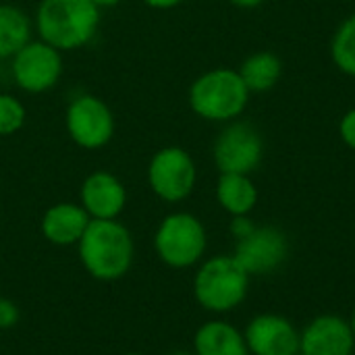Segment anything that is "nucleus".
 Returning a JSON list of instances; mask_svg holds the SVG:
<instances>
[{"label":"nucleus","instance_id":"2","mask_svg":"<svg viewBox=\"0 0 355 355\" xmlns=\"http://www.w3.org/2000/svg\"><path fill=\"white\" fill-rule=\"evenodd\" d=\"M250 96L252 94L237 69L216 67L202 73L191 83L189 106L204 121L231 123L245 112Z\"/></svg>","mask_w":355,"mask_h":355},{"label":"nucleus","instance_id":"26","mask_svg":"<svg viewBox=\"0 0 355 355\" xmlns=\"http://www.w3.org/2000/svg\"><path fill=\"white\" fill-rule=\"evenodd\" d=\"M96 6H100V8H108V6H114V4H119L121 0H92Z\"/></svg>","mask_w":355,"mask_h":355},{"label":"nucleus","instance_id":"5","mask_svg":"<svg viewBox=\"0 0 355 355\" xmlns=\"http://www.w3.org/2000/svg\"><path fill=\"white\" fill-rule=\"evenodd\" d=\"M206 229L189 212L168 214L154 237L156 252L162 262L175 268H187L196 264L206 252Z\"/></svg>","mask_w":355,"mask_h":355},{"label":"nucleus","instance_id":"15","mask_svg":"<svg viewBox=\"0 0 355 355\" xmlns=\"http://www.w3.org/2000/svg\"><path fill=\"white\" fill-rule=\"evenodd\" d=\"M216 200L231 216H250L258 204V187L250 175L220 173L216 183Z\"/></svg>","mask_w":355,"mask_h":355},{"label":"nucleus","instance_id":"31","mask_svg":"<svg viewBox=\"0 0 355 355\" xmlns=\"http://www.w3.org/2000/svg\"><path fill=\"white\" fill-rule=\"evenodd\" d=\"M293 355H302V354H293Z\"/></svg>","mask_w":355,"mask_h":355},{"label":"nucleus","instance_id":"28","mask_svg":"<svg viewBox=\"0 0 355 355\" xmlns=\"http://www.w3.org/2000/svg\"><path fill=\"white\" fill-rule=\"evenodd\" d=\"M0 73H2V58H0Z\"/></svg>","mask_w":355,"mask_h":355},{"label":"nucleus","instance_id":"1","mask_svg":"<svg viewBox=\"0 0 355 355\" xmlns=\"http://www.w3.org/2000/svg\"><path fill=\"white\" fill-rule=\"evenodd\" d=\"M100 10L92 0H40L33 27L40 40L69 52L94 40L100 27Z\"/></svg>","mask_w":355,"mask_h":355},{"label":"nucleus","instance_id":"23","mask_svg":"<svg viewBox=\"0 0 355 355\" xmlns=\"http://www.w3.org/2000/svg\"><path fill=\"white\" fill-rule=\"evenodd\" d=\"M254 229H256V225L250 220V216H233L231 233H233V237H235L237 241H239V239H243L245 235H250Z\"/></svg>","mask_w":355,"mask_h":355},{"label":"nucleus","instance_id":"6","mask_svg":"<svg viewBox=\"0 0 355 355\" xmlns=\"http://www.w3.org/2000/svg\"><path fill=\"white\" fill-rule=\"evenodd\" d=\"M64 127L79 148L100 150L114 137L116 121L104 100L94 94H79L67 106Z\"/></svg>","mask_w":355,"mask_h":355},{"label":"nucleus","instance_id":"24","mask_svg":"<svg viewBox=\"0 0 355 355\" xmlns=\"http://www.w3.org/2000/svg\"><path fill=\"white\" fill-rule=\"evenodd\" d=\"M141 2L150 8H156V10H168V8L179 6L183 0H141Z\"/></svg>","mask_w":355,"mask_h":355},{"label":"nucleus","instance_id":"20","mask_svg":"<svg viewBox=\"0 0 355 355\" xmlns=\"http://www.w3.org/2000/svg\"><path fill=\"white\" fill-rule=\"evenodd\" d=\"M25 119H27V110L23 102L12 94L0 92V137H8L21 131Z\"/></svg>","mask_w":355,"mask_h":355},{"label":"nucleus","instance_id":"17","mask_svg":"<svg viewBox=\"0 0 355 355\" xmlns=\"http://www.w3.org/2000/svg\"><path fill=\"white\" fill-rule=\"evenodd\" d=\"M31 17L15 4H0V58H12L31 37Z\"/></svg>","mask_w":355,"mask_h":355},{"label":"nucleus","instance_id":"8","mask_svg":"<svg viewBox=\"0 0 355 355\" xmlns=\"http://www.w3.org/2000/svg\"><path fill=\"white\" fill-rule=\"evenodd\" d=\"M15 83L27 94H44L62 77V52L44 40H29L10 62Z\"/></svg>","mask_w":355,"mask_h":355},{"label":"nucleus","instance_id":"12","mask_svg":"<svg viewBox=\"0 0 355 355\" xmlns=\"http://www.w3.org/2000/svg\"><path fill=\"white\" fill-rule=\"evenodd\" d=\"M355 337L347 320L339 316H318L300 335L302 355H352Z\"/></svg>","mask_w":355,"mask_h":355},{"label":"nucleus","instance_id":"9","mask_svg":"<svg viewBox=\"0 0 355 355\" xmlns=\"http://www.w3.org/2000/svg\"><path fill=\"white\" fill-rule=\"evenodd\" d=\"M214 164L220 173H237L250 175L254 173L264 156V144L250 123L231 121L218 133L212 148Z\"/></svg>","mask_w":355,"mask_h":355},{"label":"nucleus","instance_id":"21","mask_svg":"<svg viewBox=\"0 0 355 355\" xmlns=\"http://www.w3.org/2000/svg\"><path fill=\"white\" fill-rule=\"evenodd\" d=\"M339 135L343 139V144L347 148H352L355 152V108L347 110L343 116H341V123H339Z\"/></svg>","mask_w":355,"mask_h":355},{"label":"nucleus","instance_id":"3","mask_svg":"<svg viewBox=\"0 0 355 355\" xmlns=\"http://www.w3.org/2000/svg\"><path fill=\"white\" fill-rule=\"evenodd\" d=\"M79 256L87 272L100 281L121 279L133 262V239L127 227L92 218L79 239Z\"/></svg>","mask_w":355,"mask_h":355},{"label":"nucleus","instance_id":"4","mask_svg":"<svg viewBox=\"0 0 355 355\" xmlns=\"http://www.w3.org/2000/svg\"><path fill=\"white\" fill-rule=\"evenodd\" d=\"M248 287L250 275L233 256L210 258L193 281L196 300L210 312H229L237 308L245 300Z\"/></svg>","mask_w":355,"mask_h":355},{"label":"nucleus","instance_id":"7","mask_svg":"<svg viewBox=\"0 0 355 355\" xmlns=\"http://www.w3.org/2000/svg\"><path fill=\"white\" fill-rule=\"evenodd\" d=\"M198 181V168L191 154L179 146L158 150L148 164V183L152 191L171 204L191 196Z\"/></svg>","mask_w":355,"mask_h":355},{"label":"nucleus","instance_id":"11","mask_svg":"<svg viewBox=\"0 0 355 355\" xmlns=\"http://www.w3.org/2000/svg\"><path fill=\"white\" fill-rule=\"evenodd\" d=\"M245 343L254 355H293L300 354V333L295 327L277 314L256 316L245 333Z\"/></svg>","mask_w":355,"mask_h":355},{"label":"nucleus","instance_id":"19","mask_svg":"<svg viewBox=\"0 0 355 355\" xmlns=\"http://www.w3.org/2000/svg\"><path fill=\"white\" fill-rule=\"evenodd\" d=\"M331 58L341 73L355 77V12L337 27L331 42Z\"/></svg>","mask_w":355,"mask_h":355},{"label":"nucleus","instance_id":"13","mask_svg":"<svg viewBox=\"0 0 355 355\" xmlns=\"http://www.w3.org/2000/svg\"><path fill=\"white\" fill-rule=\"evenodd\" d=\"M125 202V185L112 173L96 171L81 185V206L89 214V218L112 220L123 212Z\"/></svg>","mask_w":355,"mask_h":355},{"label":"nucleus","instance_id":"14","mask_svg":"<svg viewBox=\"0 0 355 355\" xmlns=\"http://www.w3.org/2000/svg\"><path fill=\"white\" fill-rule=\"evenodd\" d=\"M89 220L92 218L83 210V206L62 202V204H56L46 210V214L42 218V233L54 245L79 243Z\"/></svg>","mask_w":355,"mask_h":355},{"label":"nucleus","instance_id":"25","mask_svg":"<svg viewBox=\"0 0 355 355\" xmlns=\"http://www.w3.org/2000/svg\"><path fill=\"white\" fill-rule=\"evenodd\" d=\"M229 2L235 4V6H239V8H256V6L264 4L266 0H229Z\"/></svg>","mask_w":355,"mask_h":355},{"label":"nucleus","instance_id":"29","mask_svg":"<svg viewBox=\"0 0 355 355\" xmlns=\"http://www.w3.org/2000/svg\"><path fill=\"white\" fill-rule=\"evenodd\" d=\"M175 355H191V354H175Z\"/></svg>","mask_w":355,"mask_h":355},{"label":"nucleus","instance_id":"10","mask_svg":"<svg viewBox=\"0 0 355 355\" xmlns=\"http://www.w3.org/2000/svg\"><path fill=\"white\" fill-rule=\"evenodd\" d=\"M289 254V241L275 227H256L237 241L233 258L248 275H268L277 270Z\"/></svg>","mask_w":355,"mask_h":355},{"label":"nucleus","instance_id":"16","mask_svg":"<svg viewBox=\"0 0 355 355\" xmlns=\"http://www.w3.org/2000/svg\"><path fill=\"white\" fill-rule=\"evenodd\" d=\"M196 355H250V349L233 324L214 320L196 333Z\"/></svg>","mask_w":355,"mask_h":355},{"label":"nucleus","instance_id":"27","mask_svg":"<svg viewBox=\"0 0 355 355\" xmlns=\"http://www.w3.org/2000/svg\"><path fill=\"white\" fill-rule=\"evenodd\" d=\"M349 327H352V333H354V337H355V312H354V316H352V320H349Z\"/></svg>","mask_w":355,"mask_h":355},{"label":"nucleus","instance_id":"22","mask_svg":"<svg viewBox=\"0 0 355 355\" xmlns=\"http://www.w3.org/2000/svg\"><path fill=\"white\" fill-rule=\"evenodd\" d=\"M19 320L17 306L8 300H0V329H10Z\"/></svg>","mask_w":355,"mask_h":355},{"label":"nucleus","instance_id":"18","mask_svg":"<svg viewBox=\"0 0 355 355\" xmlns=\"http://www.w3.org/2000/svg\"><path fill=\"white\" fill-rule=\"evenodd\" d=\"M250 94H264L272 89L283 73V62L275 52L260 50L250 54L237 69Z\"/></svg>","mask_w":355,"mask_h":355},{"label":"nucleus","instance_id":"30","mask_svg":"<svg viewBox=\"0 0 355 355\" xmlns=\"http://www.w3.org/2000/svg\"><path fill=\"white\" fill-rule=\"evenodd\" d=\"M127 355H139V354H127Z\"/></svg>","mask_w":355,"mask_h":355}]
</instances>
